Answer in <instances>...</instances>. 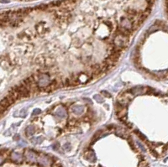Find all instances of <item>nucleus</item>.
I'll return each instance as SVG.
<instances>
[{
  "label": "nucleus",
  "instance_id": "1",
  "mask_svg": "<svg viewBox=\"0 0 168 167\" xmlns=\"http://www.w3.org/2000/svg\"><path fill=\"white\" fill-rule=\"evenodd\" d=\"M133 98V96L131 94H125V95H123L120 97L118 98V103H120V105L122 106H124L126 107L130 103V100Z\"/></svg>",
  "mask_w": 168,
  "mask_h": 167
},
{
  "label": "nucleus",
  "instance_id": "2",
  "mask_svg": "<svg viewBox=\"0 0 168 167\" xmlns=\"http://www.w3.org/2000/svg\"><path fill=\"white\" fill-rule=\"evenodd\" d=\"M63 1L64 0H56V1H53L51 3H50L48 4L49 8H56V7H60V5L63 3Z\"/></svg>",
  "mask_w": 168,
  "mask_h": 167
},
{
  "label": "nucleus",
  "instance_id": "3",
  "mask_svg": "<svg viewBox=\"0 0 168 167\" xmlns=\"http://www.w3.org/2000/svg\"><path fill=\"white\" fill-rule=\"evenodd\" d=\"M0 105H2V106H3L4 107H6V108H8V107H9L10 105H12L10 103H9V101L7 99V97H3L1 101H0Z\"/></svg>",
  "mask_w": 168,
  "mask_h": 167
},
{
  "label": "nucleus",
  "instance_id": "4",
  "mask_svg": "<svg viewBox=\"0 0 168 167\" xmlns=\"http://www.w3.org/2000/svg\"><path fill=\"white\" fill-rule=\"evenodd\" d=\"M125 12L127 14H130V15H134V16H137L138 15V11L133 8H127L125 9Z\"/></svg>",
  "mask_w": 168,
  "mask_h": 167
},
{
  "label": "nucleus",
  "instance_id": "5",
  "mask_svg": "<svg viewBox=\"0 0 168 167\" xmlns=\"http://www.w3.org/2000/svg\"><path fill=\"white\" fill-rule=\"evenodd\" d=\"M26 134L28 136H30V135H33L36 132V129H35V126H29L27 129H26Z\"/></svg>",
  "mask_w": 168,
  "mask_h": 167
},
{
  "label": "nucleus",
  "instance_id": "6",
  "mask_svg": "<svg viewBox=\"0 0 168 167\" xmlns=\"http://www.w3.org/2000/svg\"><path fill=\"white\" fill-rule=\"evenodd\" d=\"M36 63L37 64H39V65H44L45 63H46V59H45V57L44 56H40V57H38L37 59H36Z\"/></svg>",
  "mask_w": 168,
  "mask_h": 167
},
{
  "label": "nucleus",
  "instance_id": "7",
  "mask_svg": "<svg viewBox=\"0 0 168 167\" xmlns=\"http://www.w3.org/2000/svg\"><path fill=\"white\" fill-rule=\"evenodd\" d=\"M36 9H39V10H46L47 9H49L48 4H40L39 6H37L35 8Z\"/></svg>",
  "mask_w": 168,
  "mask_h": 167
},
{
  "label": "nucleus",
  "instance_id": "8",
  "mask_svg": "<svg viewBox=\"0 0 168 167\" xmlns=\"http://www.w3.org/2000/svg\"><path fill=\"white\" fill-rule=\"evenodd\" d=\"M94 99H96L97 101V103H103V97H101L100 96L96 95L94 97Z\"/></svg>",
  "mask_w": 168,
  "mask_h": 167
},
{
  "label": "nucleus",
  "instance_id": "9",
  "mask_svg": "<svg viewBox=\"0 0 168 167\" xmlns=\"http://www.w3.org/2000/svg\"><path fill=\"white\" fill-rule=\"evenodd\" d=\"M101 93H102V94H103V96H104V97H108V98H110V97H111L110 93H108V92H106V91H102V92H101Z\"/></svg>",
  "mask_w": 168,
  "mask_h": 167
},
{
  "label": "nucleus",
  "instance_id": "10",
  "mask_svg": "<svg viewBox=\"0 0 168 167\" xmlns=\"http://www.w3.org/2000/svg\"><path fill=\"white\" fill-rule=\"evenodd\" d=\"M151 154H152V155H154L155 157H158V153L156 152L154 149H151Z\"/></svg>",
  "mask_w": 168,
  "mask_h": 167
},
{
  "label": "nucleus",
  "instance_id": "11",
  "mask_svg": "<svg viewBox=\"0 0 168 167\" xmlns=\"http://www.w3.org/2000/svg\"><path fill=\"white\" fill-rule=\"evenodd\" d=\"M104 24H108V26H109V28H111V27H112V25H113V24H112V23H111L110 21H106V22H104Z\"/></svg>",
  "mask_w": 168,
  "mask_h": 167
},
{
  "label": "nucleus",
  "instance_id": "12",
  "mask_svg": "<svg viewBox=\"0 0 168 167\" xmlns=\"http://www.w3.org/2000/svg\"><path fill=\"white\" fill-rule=\"evenodd\" d=\"M165 3H166V8H168V0H166Z\"/></svg>",
  "mask_w": 168,
  "mask_h": 167
}]
</instances>
